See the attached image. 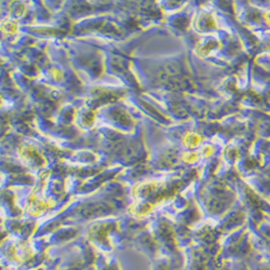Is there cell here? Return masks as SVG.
<instances>
[{"label": "cell", "instance_id": "obj_1", "mask_svg": "<svg viewBox=\"0 0 270 270\" xmlns=\"http://www.w3.org/2000/svg\"><path fill=\"white\" fill-rule=\"evenodd\" d=\"M264 19H265L266 23H267L268 25H270V10H268V11L265 13V15H264Z\"/></svg>", "mask_w": 270, "mask_h": 270}]
</instances>
